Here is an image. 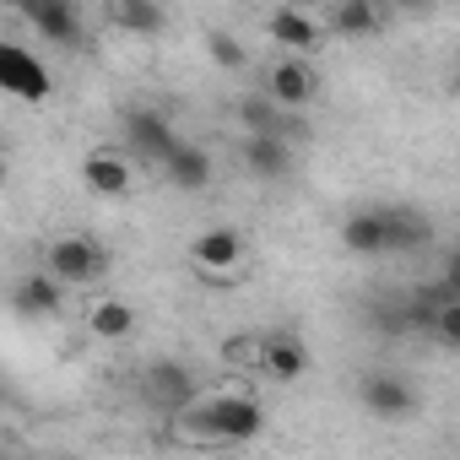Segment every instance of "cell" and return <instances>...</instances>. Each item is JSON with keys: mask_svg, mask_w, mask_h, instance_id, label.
I'll use <instances>...</instances> for the list:
<instances>
[{"mask_svg": "<svg viewBox=\"0 0 460 460\" xmlns=\"http://www.w3.org/2000/svg\"><path fill=\"white\" fill-rule=\"evenodd\" d=\"M0 87H6L12 98H22V103H44L55 93V76L22 44H0Z\"/></svg>", "mask_w": 460, "mask_h": 460, "instance_id": "cell-4", "label": "cell"}, {"mask_svg": "<svg viewBox=\"0 0 460 460\" xmlns=\"http://www.w3.org/2000/svg\"><path fill=\"white\" fill-rule=\"evenodd\" d=\"M195 390H200V385H195V374H190L184 363H152V368L141 374V395H146L157 411H173V417L195 406Z\"/></svg>", "mask_w": 460, "mask_h": 460, "instance_id": "cell-7", "label": "cell"}, {"mask_svg": "<svg viewBox=\"0 0 460 460\" xmlns=\"http://www.w3.org/2000/svg\"><path fill=\"white\" fill-rule=\"evenodd\" d=\"M168 179H173V190H190V195H195V190H206V184H211V157H206L200 146H190V141H184V146L168 157Z\"/></svg>", "mask_w": 460, "mask_h": 460, "instance_id": "cell-18", "label": "cell"}, {"mask_svg": "<svg viewBox=\"0 0 460 460\" xmlns=\"http://www.w3.org/2000/svg\"><path fill=\"white\" fill-rule=\"evenodd\" d=\"M87 331H93L98 341H125V336L136 331V309H130L125 298H93V304H87Z\"/></svg>", "mask_w": 460, "mask_h": 460, "instance_id": "cell-15", "label": "cell"}, {"mask_svg": "<svg viewBox=\"0 0 460 460\" xmlns=\"http://www.w3.org/2000/svg\"><path fill=\"white\" fill-rule=\"evenodd\" d=\"M341 244L352 255H401V250H422L428 244V222L406 206H374V211H352L341 222Z\"/></svg>", "mask_w": 460, "mask_h": 460, "instance_id": "cell-1", "label": "cell"}, {"mask_svg": "<svg viewBox=\"0 0 460 460\" xmlns=\"http://www.w3.org/2000/svg\"><path fill=\"white\" fill-rule=\"evenodd\" d=\"M44 271L60 282V288H87L109 271V250L87 234H71V239H55L44 250Z\"/></svg>", "mask_w": 460, "mask_h": 460, "instance_id": "cell-3", "label": "cell"}, {"mask_svg": "<svg viewBox=\"0 0 460 460\" xmlns=\"http://www.w3.org/2000/svg\"><path fill=\"white\" fill-rule=\"evenodd\" d=\"M109 17H114L125 33H141V39H146V33H163V22H168L163 6H152V0H114Z\"/></svg>", "mask_w": 460, "mask_h": 460, "instance_id": "cell-19", "label": "cell"}, {"mask_svg": "<svg viewBox=\"0 0 460 460\" xmlns=\"http://www.w3.org/2000/svg\"><path fill=\"white\" fill-rule=\"evenodd\" d=\"M331 28L341 39H363L379 28V6H368V0H341V6H331Z\"/></svg>", "mask_w": 460, "mask_h": 460, "instance_id": "cell-20", "label": "cell"}, {"mask_svg": "<svg viewBox=\"0 0 460 460\" xmlns=\"http://www.w3.org/2000/svg\"><path fill=\"white\" fill-rule=\"evenodd\" d=\"M314 93H320V76H314V66L304 55H288V60H277L266 71V98L277 109H288V114H304L314 103Z\"/></svg>", "mask_w": 460, "mask_h": 460, "instance_id": "cell-5", "label": "cell"}, {"mask_svg": "<svg viewBox=\"0 0 460 460\" xmlns=\"http://www.w3.org/2000/svg\"><path fill=\"white\" fill-rule=\"evenodd\" d=\"M266 33H271L282 49H293V55L320 49V22H314L304 6H277V12L266 17Z\"/></svg>", "mask_w": 460, "mask_h": 460, "instance_id": "cell-11", "label": "cell"}, {"mask_svg": "<svg viewBox=\"0 0 460 460\" xmlns=\"http://www.w3.org/2000/svg\"><path fill=\"white\" fill-rule=\"evenodd\" d=\"M125 141H130V152H136V157L163 163V168H168V157L184 146V141H179V130H173L157 109H130V114H125Z\"/></svg>", "mask_w": 460, "mask_h": 460, "instance_id": "cell-6", "label": "cell"}, {"mask_svg": "<svg viewBox=\"0 0 460 460\" xmlns=\"http://www.w3.org/2000/svg\"><path fill=\"white\" fill-rule=\"evenodd\" d=\"M444 293L449 298H460V250L449 255V266H444Z\"/></svg>", "mask_w": 460, "mask_h": 460, "instance_id": "cell-23", "label": "cell"}, {"mask_svg": "<svg viewBox=\"0 0 460 460\" xmlns=\"http://www.w3.org/2000/svg\"><path fill=\"white\" fill-rule=\"evenodd\" d=\"M358 395H363V406H368L374 417H385V422H401V417L417 411V390H411L401 374H368Z\"/></svg>", "mask_w": 460, "mask_h": 460, "instance_id": "cell-8", "label": "cell"}, {"mask_svg": "<svg viewBox=\"0 0 460 460\" xmlns=\"http://www.w3.org/2000/svg\"><path fill=\"white\" fill-rule=\"evenodd\" d=\"M266 428V411L250 401V395H217V401H200L190 411H179V433L190 438H217V444H244Z\"/></svg>", "mask_w": 460, "mask_h": 460, "instance_id": "cell-2", "label": "cell"}, {"mask_svg": "<svg viewBox=\"0 0 460 460\" xmlns=\"http://www.w3.org/2000/svg\"><path fill=\"white\" fill-rule=\"evenodd\" d=\"M206 55H211L222 71H244V60H250V55H244V44H239L234 33H211V39H206Z\"/></svg>", "mask_w": 460, "mask_h": 460, "instance_id": "cell-21", "label": "cell"}, {"mask_svg": "<svg viewBox=\"0 0 460 460\" xmlns=\"http://www.w3.org/2000/svg\"><path fill=\"white\" fill-rule=\"evenodd\" d=\"M82 179H87V190H98V195H125L130 190V157L125 152H87L82 157Z\"/></svg>", "mask_w": 460, "mask_h": 460, "instance_id": "cell-14", "label": "cell"}, {"mask_svg": "<svg viewBox=\"0 0 460 460\" xmlns=\"http://www.w3.org/2000/svg\"><path fill=\"white\" fill-rule=\"evenodd\" d=\"M190 261L211 277V271H234L239 261H244V239L234 234V227H211V234H200L195 244H190Z\"/></svg>", "mask_w": 460, "mask_h": 460, "instance_id": "cell-12", "label": "cell"}, {"mask_svg": "<svg viewBox=\"0 0 460 460\" xmlns=\"http://www.w3.org/2000/svg\"><path fill=\"white\" fill-rule=\"evenodd\" d=\"M244 163H250V173H261V179H282V173L293 168V141L250 136V141H244Z\"/></svg>", "mask_w": 460, "mask_h": 460, "instance_id": "cell-16", "label": "cell"}, {"mask_svg": "<svg viewBox=\"0 0 460 460\" xmlns=\"http://www.w3.org/2000/svg\"><path fill=\"white\" fill-rule=\"evenodd\" d=\"M261 368L271 374V379H304V368H309V347L293 336V331H271V336H261Z\"/></svg>", "mask_w": 460, "mask_h": 460, "instance_id": "cell-10", "label": "cell"}, {"mask_svg": "<svg viewBox=\"0 0 460 460\" xmlns=\"http://www.w3.org/2000/svg\"><path fill=\"white\" fill-rule=\"evenodd\" d=\"M22 17L44 33V44H76L82 39V17L66 0H33V6H22Z\"/></svg>", "mask_w": 460, "mask_h": 460, "instance_id": "cell-13", "label": "cell"}, {"mask_svg": "<svg viewBox=\"0 0 460 460\" xmlns=\"http://www.w3.org/2000/svg\"><path fill=\"white\" fill-rule=\"evenodd\" d=\"M244 125H250V136H277V141H298V136H309V119L304 114H288V109H277L266 93L261 98H244Z\"/></svg>", "mask_w": 460, "mask_h": 460, "instance_id": "cell-9", "label": "cell"}, {"mask_svg": "<svg viewBox=\"0 0 460 460\" xmlns=\"http://www.w3.org/2000/svg\"><path fill=\"white\" fill-rule=\"evenodd\" d=\"M433 336H438V341H449V347H460V298H449V293H444L438 320H433Z\"/></svg>", "mask_w": 460, "mask_h": 460, "instance_id": "cell-22", "label": "cell"}, {"mask_svg": "<svg viewBox=\"0 0 460 460\" xmlns=\"http://www.w3.org/2000/svg\"><path fill=\"white\" fill-rule=\"evenodd\" d=\"M12 304H17L22 314H55V309L66 304V288H60L49 271H39V277H22V282H17Z\"/></svg>", "mask_w": 460, "mask_h": 460, "instance_id": "cell-17", "label": "cell"}]
</instances>
